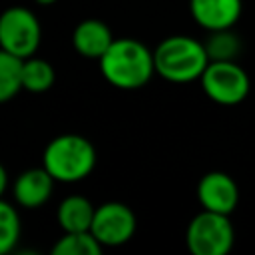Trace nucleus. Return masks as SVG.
<instances>
[{
	"instance_id": "f257e3e1",
	"label": "nucleus",
	"mask_w": 255,
	"mask_h": 255,
	"mask_svg": "<svg viewBox=\"0 0 255 255\" xmlns=\"http://www.w3.org/2000/svg\"><path fill=\"white\" fill-rule=\"evenodd\" d=\"M98 62L104 80L120 90H137L155 74L153 52L133 38H114Z\"/></svg>"
},
{
	"instance_id": "f03ea898",
	"label": "nucleus",
	"mask_w": 255,
	"mask_h": 255,
	"mask_svg": "<svg viewBox=\"0 0 255 255\" xmlns=\"http://www.w3.org/2000/svg\"><path fill=\"white\" fill-rule=\"evenodd\" d=\"M155 74L169 84H191L201 78L209 60L205 44L183 34L167 36L153 50Z\"/></svg>"
},
{
	"instance_id": "7ed1b4c3",
	"label": "nucleus",
	"mask_w": 255,
	"mask_h": 255,
	"mask_svg": "<svg viewBox=\"0 0 255 255\" xmlns=\"http://www.w3.org/2000/svg\"><path fill=\"white\" fill-rule=\"evenodd\" d=\"M96 161L98 153L94 143L78 133H62L54 137L42 153V165L60 183L86 179L94 171Z\"/></svg>"
},
{
	"instance_id": "20e7f679",
	"label": "nucleus",
	"mask_w": 255,
	"mask_h": 255,
	"mask_svg": "<svg viewBox=\"0 0 255 255\" xmlns=\"http://www.w3.org/2000/svg\"><path fill=\"white\" fill-rule=\"evenodd\" d=\"M235 243L229 215L201 209L185 229V245L191 255H227Z\"/></svg>"
},
{
	"instance_id": "39448f33",
	"label": "nucleus",
	"mask_w": 255,
	"mask_h": 255,
	"mask_svg": "<svg viewBox=\"0 0 255 255\" xmlns=\"http://www.w3.org/2000/svg\"><path fill=\"white\" fill-rule=\"evenodd\" d=\"M199 84L205 96L219 106H237L251 90L249 74L235 60H211Z\"/></svg>"
},
{
	"instance_id": "423d86ee",
	"label": "nucleus",
	"mask_w": 255,
	"mask_h": 255,
	"mask_svg": "<svg viewBox=\"0 0 255 255\" xmlns=\"http://www.w3.org/2000/svg\"><path fill=\"white\" fill-rule=\"evenodd\" d=\"M40 40H42V28L32 10L24 6H12L0 14L2 50L24 60L36 54Z\"/></svg>"
},
{
	"instance_id": "0eeeda50",
	"label": "nucleus",
	"mask_w": 255,
	"mask_h": 255,
	"mask_svg": "<svg viewBox=\"0 0 255 255\" xmlns=\"http://www.w3.org/2000/svg\"><path fill=\"white\" fill-rule=\"evenodd\" d=\"M135 215L122 201H106L96 207L90 231L104 247H120L135 233Z\"/></svg>"
},
{
	"instance_id": "6e6552de",
	"label": "nucleus",
	"mask_w": 255,
	"mask_h": 255,
	"mask_svg": "<svg viewBox=\"0 0 255 255\" xmlns=\"http://www.w3.org/2000/svg\"><path fill=\"white\" fill-rule=\"evenodd\" d=\"M197 201L203 209L231 215L239 203V187L225 171H207L197 183Z\"/></svg>"
},
{
	"instance_id": "1a4fd4ad",
	"label": "nucleus",
	"mask_w": 255,
	"mask_h": 255,
	"mask_svg": "<svg viewBox=\"0 0 255 255\" xmlns=\"http://www.w3.org/2000/svg\"><path fill=\"white\" fill-rule=\"evenodd\" d=\"M189 12L193 22L207 30H227L237 24L243 12L241 0H189Z\"/></svg>"
},
{
	"instance_id": "9d476101",
	"label": "nucleus",
	"mask_w": 255,
	"mask_h": 255,
	"mask_svg": "<svg viewBox=\"0 0 255 255\" xmlns=\"http://www.w3.org/2000/svg\"><path fill=\"white\" fill-rule=\"evenodd\" d=\"M54 183L56 179L44 165L24 169L12 185L14 201L24 209H38L52 197Z\"/></svg>"
},
{
	"instance_id": "9b49d317",
	"label": "nucleus",
	"mask_w": 255,
	"mask_h": 255,
	"mask_svg": "<svg viewBox=\"0 0 255 255\" xmlns=\"http://www.w3.org/2000/svg\"><path fill=\"white\" fill-rule=\"evenodd\" d=\"M112 42H114V36L110 26L96 18L82 20L72 32V46L84 58L100 60Z\"/></svg>"
},
{
	"instance_id": "f8f14e48",
	"label": "nucleus",
	"mask_w": 255,
	"mask_h": 255,
	"mask_svg": "<svg viewBox=\"0 0 255 255\" xmlns=\"http://www.w3.org/2000/svg\"><path fill=\"white\" fill-rule=\"evenodd\" d=\"M96 207L84 195H68L56 209V221L62 231H90Z\"/></svg>"
},
{
	"instance_id": "ddd939ff",
	"label": "nucleus",
	"mask_w": 255,
	"mask_h": 255,
	"mask_svg": "<svg viewBox=\"0 0 255 255\" xmlns=\"http://www.w3.org/2000/svg\"><path fill=\"white\" fill-rule=\"evenodd\" d=\"M56 72L52 64L44 58H24L22 60V90L32 94H42L54 86Z\"/></svg>"
},
{
	"instance_id": "4468645a",
	"label": "nucleus",
	"mask_w": 255,
	"mask_h": 255,
	"mask_svg": "<svg viewBox=\"0 0 255 255\" xmlns=\"http://www.w3.org/2000/svg\"><path fill=\"white\" fill-rule=\"evenodd\" d=\"M104 245L94 237L92 231H64L54 243V255H102Z\"/></svg>"
},
{
	"instance_id": "2eb2a0df",
	"label": "nucleus",
	"mask_w": 255,
	"mask_h": 255,
	"mask_svg": "<svg viewBox=\"0 0 255 255\" xmlns=\"http://www.w3.org/2000/svg\"><path fill=\"white\" fill-rule=\"evenodd\" d=\"M22 90V58L0 48V104L10 102Z\"/></svg>"
},
{
	"instance_id": "dca6fc26",
	"label": "nucleus",
	"mask_w": 255,
	"mask_h": 255,
	"mask_svg": "<svg viewBox=\"0 0 255 255\" xmlns=\"http://www.w3.org/2000/svg\"><path fill=\"white\" fill-rule=\"evenodd\" d=\"M20 239V215L16 207L0 197V255L10 253Z\"/></svg>"
},
{
	"instance_id": "f3484780",
	"label": "nucleus",
	"mask_w": 255,
	"mask_h": 255,
	"mask_svg": "<svg viewBox=\"0 0 255 255\" xmlns=\"http://www.w3.org/2000/svg\"><path fill=\"white\" fill-rule=\"evenodd\" d=\"M205 50L209 54V60H235L241 50V42L237 34L231 32V28L217 30L209 34L205 42Z\"/></svg>"
},
{
	"instance_id": "a211bd4d",
	"label": "nucleus",
	"mask_w": 255,
	"mask_h": 255,
	"mask_svg": "<svg viewBox=\"0 0 255 255\" xmlns=\"http://www.w3.org/2000/svg\"><path fill=\"white\" fill-rule=\"evenodd\" d=\"M6 187H8V173H6V169H4V165L0 163V197L4 195V191H6Z\"/></svg>"
},
{
	"instance_id": "6ab92c4d",
	"label": "nucleus",
	"mask_w": 255,
	"mask_h": 255,
	"mask_svg": "<svg viewBox=\"0 0 255 255\" xmlns=\"http://www.w3.org/2000/svg\"><path fill=\"white\" fill-rule=\"evenodd\" d=\"M38 4H42V6H50V4H56L58 0H36Z\"/></svg>"
}]
</instances>
